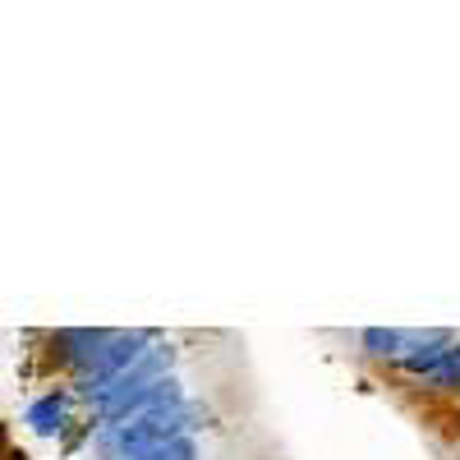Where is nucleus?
I'll list each match as a JSON object with an SVG mask.
<instances>
[{"instance_id": "obj_6", "label": "nucleus", "mask_w": 460, "mask_h": 460, "mask_svg": "<svg viewBox=\"0 0 460 460\" xmlns=\"http://www.w3.org/2000/svg\"><path fill=\"white\" fill-rule=\"evenodd\" d=\"M429 382H438V387H460V341L447 345V355H442V364L433 368Z\"/></svg>"}, {"instance_id": "obj_2", "label": "nucleus", "mask_w": 460, "mask_h": 460, "mask_svg": "<svg viewBox=\"0 0 460 460\" xmlns=\"http://www.w3.org/2000/svg\"><path fill=\"white\" fill-rule=\"evenodd\" d=\"M171 359H175V350H162V345H152V350H143V359H138L134 368H125L120 377L106 382V387L93 396V401H97V410L106 414V410H115L120 401L138 396L143 387H152V382H162V377H166V368H171Z\"/></svg>"}, {"instance_id": "obj_1", "label": "nucleus", "mask_w": 460, "mask_h": 460, "mask_svg": "<svg viewBox=\"0 0 460 460\" xmlns=\"http://www.w3.org/2000/svg\"><path fill=\"white\" fill-rule=\"evenodd\" d=\"M194 419H203L199 405H175V410H166V414H147V419H134V424L111 429V447L120 451V460H125V456H134V451H147V447L189 438Z\"/></svg>"}, {"instance_id": "obj_3", "label": "nucleus", "mask_w": 460, "mask_h": 460, "mask_svg": "<svg viewBox=\"0 0 460 460\" xmlns=\"http://www.w3.org/2000/svg\"><path fill=\"white\" fill-rule=\"evenodd\" d=\"M405 341H410V332H396V327H368V332H364L368 355L396 359V364H401V355H405Z\"/></svg>"}, {"instance_id": "obj_5", "label": "nucleus", "mask_w": 460, "mask_h": 460, "mask_svg": "<svg viewBox=\"0 0 460 460\" xmlns=\"http://www.w3.org/2000/svg\"><path fill=\"white\" fill-rule=\"evenodd\" d=\"M125 460H199V442L194 438H175V442H162V447H147V451H134Z\"/></svg>"}, {"instance_id": "obj_4", "label": "nucleus", "mask_w": 460, "mask_h": 460, "mask_svg": "<svg viewBox=\"0 0 460 460\" xmlns=\"http://www.w3.org/2000/svg\"><path fill=\"white\" fill-rule=\"evenodd\" d=\"M28 424H32L37 433H56V429L65 424V401H60V396L32 401V405H28Z\"/></svg>"}]
</instances>
